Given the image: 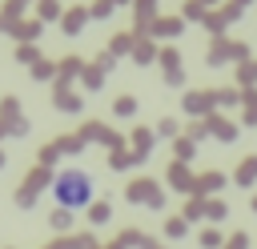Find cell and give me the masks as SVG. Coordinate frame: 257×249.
Returning a JSON list of instances; mask_svg holds the SVG:
<instances>
[{"label": "cell", "mask_w": 257, "mask_h": 249, "mask_svg": "<svg viewBox=\"0 0 257 249\" xmlns=\"http://www.w3.org/2000/svg\"><path fill=\"white\" fill-rule=\"evenodd\" d=\"M133 108H137V100H133V96H124V100H116V112H120V116H124V112H133Z\"/></svg>", "instance_id": "3957f363"}, {"label": "cell", "mask_w": 257, "mask_h": 249, "mask_svg": "<svg viewBox=\"0 0 257 249\" xmlns=\"http://www.w3.org/2000/svg\"><path fill=\"white\" fill-rule=\"evenodd\" d=\"M52 193H56V201H60V209H84L88 201H92V177L84 173V169H64L56 181H52Z\"/></svg>", "instance_id": "6da1fadb"}, {"label": "cell", "mask_w": 257, "mask_h": 249, "mask_svg": "<svg viewBox=\"0 0 257 249\" xmlns=\"http://www.w3.org/2000/svg\"><path fill=\"white\" fill-rule=\"evenodd\" d=\"M52 225H56V229H68V225H72V213H68V209H56V213H52Z\"/></svg>", "instance_id": "7a4b0ae2"}]
</instances>
